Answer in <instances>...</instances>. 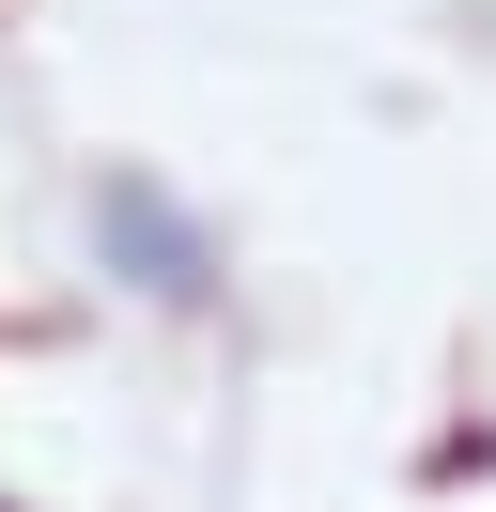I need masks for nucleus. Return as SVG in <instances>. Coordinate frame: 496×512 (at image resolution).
<instances>
[{
  "instance_id": "nucleus-1",
  "label": "nucleus",
  "mask_w": 496,
  "mask_h": 512,
  "mask_svg": "<svg viewBox=\"0 0 496 512\" xmlns=\"http://www.w3.org/2000/svg\"><path fill=\"white\" fill-rule=\"evenodd\" d=\"M109 233H124V249H140V264H155V295H186V233H171V218H155V202H109Z\"/></svg>"
}]
</instances>
